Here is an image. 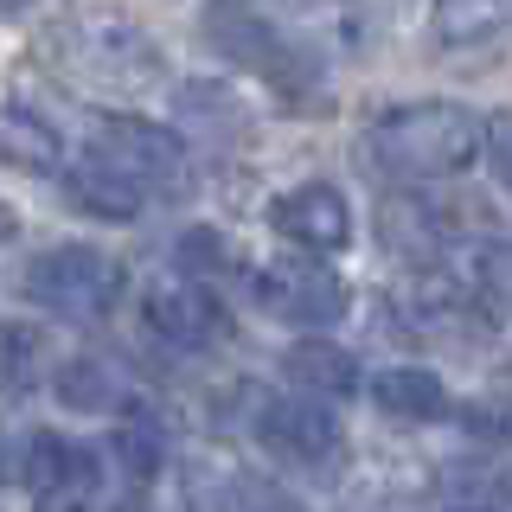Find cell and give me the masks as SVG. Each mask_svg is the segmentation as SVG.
I'll return each instance as SVG.
<instances>
[{"label":"cell","instance_id":"obj_1","mask_svg":"<svg viewBox=\"0 0 512 512\" xmlns=\"http://www.w3.org/2000/svg\"><path fill=\"white\" fill-rule=\"evenodd\" d=\"M480 135H487V116L461 103H397L365 128V154L391 180H448L474 167Z\"/></svg>","mask_w":512,"mask_h":512},{"label":"cell","instance_id":"obj_2","mask_svg":"<svg viewBox=\"0 0 512 512\" xmlns=\"http://www.w3.org/2000/svg\"><path fill=\"white\" fill-rule=\"evenodd\" d=\"M58 52L84 84L116 90V96H141V90L167 84V58H160L154 32L135 26L128 13H77V20L64 26Z\"/></svg>","mask_w":512,"mask_h":512},{"label":"cell","instance_id":"obj_3","mask_svg":"<svg viewBox=\"0 0 512 512\" xmlns=\"http://www.w3.org/2000/svg\"><path fill=\"white\" fill-rule=\"evenodd\" d=\"M122 263L90 244H58V250H39L20 276V295L32 308L58 314V320H103L109 308L122 301Z\"/></svg>","mask_w":512,"mask_h":512},{"label":"cell","instance_id":"obj_4","mask_svg":"<svg viewBox=\"0 0 512 512\" xmlns=\"http://www.w3.org/2000/svg\"><path fill=\"white\" fill-rule=\"evenodd\" d=\"M90 154L103 167H116L122 180H135L141 192H186L192 180V160H186V141L160 122H141V116H96L90 122Z\"/></svg>","mask_w":512,"mask_h":512},{"label":"cell","instance_id":"obj_5","mask_svg":"<svg viewBox=\"0 0 512 512\" xmlns=\"http://www.w3.org/2000/svg\"><path fill=\"white\" fill-rule=\"evenodd\" d=\"M205 32L218 39V52H231L244 71H256L263 84H276L288 103H301V96L314 90V58L301 52V45H288L269 20H256L250 7H237V0H212Z\"/></svg>","mask_w":512,"mask_h":512},{"label":"cell","instance_id":"obj_6","mask_svg":"<svg viewBox=\"0 0 512 512\" xmlns=\"http://www.w3.org/2000/svg\"><path fill=\"white\" fill-rule=\"evenodd\" d=\"M250 295L256 308L269 320H282V327H340L346 308H352V288L340 269L327 263H295V256H282V263H263L250 276Z\"/></svg>","mask_w":512,"mask_h":512},{"label":"cell","instance_id":"obj_7","mask_svg":"<svg viewBox=\"0 0 512 512\" xmlns=\"http://www.w3.org/2000/svg\"><path fill=\"white\" fill-rule=\"evenodd\" d=\"M148 327H154V340H167V346H180V352H205V346H218L224 333H231V320H224V301L212 295V282H199V276H160L148 282Z\"/></svg>","mask_w":512,"mask_h":512},{"label":"cell","instance_id":"obj_8","mask_svg":"<svg viewBox=\"0 0 512 512\" xmlns=\"http://www.w3.org/2000/svg\"><path fill=\"white\" fill-rule=\"evenodd\" d=\"M256 436L276 461H295V468H314L340 448V416H333L327 397L295 391V397H263L256 404Z\"/></svg>","mask_w":512,"mask_h":512},{"label":"cell","instance_id":"obj_9","mask_svg":"<svg viewBox=\"0 0 512 512\" xmlns=\"http://www.w3.org/2000/svg\"><path fill=\"white\" fill-rule=\"evenodd\" d=\"M20 487H26L39 506H84L90 493L103 487V468H96V455H90L84 442L39 429V436H26V455H20Z\"/></svg>","mask_w":512,"mask_h":512},{"label":"cell","instance_id":"obj_10","mask_svg":"<svg viewBox=\"0 0 512 512\" xmlns=\"http://www.w3.org/2000/svg\"><path fill=\"white\" fill-rule=\"evenodd\" d=\"M269 224H276L288 244H301L314 256H333V250L352 244V205L333 180H308V186L282 192V199L269 205Z\"/></svg>","mask_w":512,"mask_h":512},{"label":"cell","instance_id":"obj_11","mask_svg":"<svg viewBox=\"0 0 512 512\" xmlns=\"http://www.w3.org/2000/svg\"><path fill=\"white\" fill-rule=\"evenodd\" d=\"M429 26H436L442 52L480 58V52H493V45L512 32V0H436Z\"/></svg>","mask_w":512,"mask_h":512},{"label":"cell","instance_id":"obj_12","mask_svg":"<svg viewBox=\"0 0 512 512\" xmlns=\"http://www.w3.org/2000/svg\"><path fill=\"white\" fill-rule=\"evenodd\" d=\"M64 199H71L77 212L103 218V224H135L141 205H148V192L135 180H122L116 167H103L96 154H84L77 167H64Z\"/></svg>","mask_w":512,"mask_h":512},{"label":"cell","instance_id":"obj_13","mask_svg":"<svg viewBox=\"0 0 512 512\" xmlns=\"http://www.w3.org/2000/svg\"><path fill=\"white\" fill-rule=\"evenodd\" d=\"M372 404L397 423H442L448 384L429 365H384V372H372Z\"/></svg>","mask_w":512,"mask_h":512},{"label":"cell","instance_id":"obj_14","mask_svg":"<svg viewBox=\"0 0 512 512\" xmlns=\"http://www.w3.org/2000/svg\"><path fill=\"white\" fill-rule=\"evenodd\" d=\"M0 167L20 173H58L64 167V135L39 109L26 103H0Z\"/></svg>","mask_w":512,"mask_h":512},{"label":"cell","instance_id":"obj_15","mask_svg":"<svg viewBox=\"0 0 512 512\" xmlns=\"http://www.w3.org/2000/svg\"><path fill=\"white\" fill-rule=\"evenodd\" d=\"M282 372L295 391H314V397H327V404H340V397L359 391V359H352L346 346H327V340H301V346H288V359H282Z\"/></svg>","mask_w":512,"mask_h":512},{"label":"cell","instance_id":"obj_16","mask_svg":"<svg viewBox=\"0 0 512 512\" xmlns=\"http://www.w3.org/2000/svg\"><path fill=\"white\" fill-rule=\"evenodd\" d=\"M52 333L32 320H0V397H26L52 378Z\"/></svg>","mask_w":512,"mask_h":512},{"label":"cell","instance_id":"obj_17","mask_svg":"<svg viewBox=\"0 0 512 512\" xmlns=\"http://www.w3.org/2000/svg\"><path fill=\"white\" fill-rule=\"evenodd\" d=\"M109 461H116L122 480L148 487V480L167 468V429H160L148 410H122L116 416V436H109Z\"/></svg>","mask_w":512,"mask_h":512},{"label":"cell","instance_id":"obj_18","mask_svg":"<svg viewBox=\"0 0 512 512\" xmlns=\"http://www.w3.org/2000/svg\"><path fill=\"white\" fill-rule=\"evenodd\" d=\"M58 397H64V410L103 416V410H116L122 378H116V365H103V359H71L58 372Z\"/></svg>","mask_w":512,"mask_h":512},{"label":"cell","instance_id":"obj_19","mask_svg":"<svg viewBox=\"0 0 512 512\" xmlns=\"http://www.w3.org/2000/svg\"><path fill=\"white\" fill-rule=\"evenodd\" d=\"M173 256H180V269H186V276H199V282L231 276V269H237V244L224 231H205V224H199V231H186Z\"/></svg>","mask_w":512,"mask_h":512},{"label":"cell","instance_id":"obj_20","mask_svg":"<svg viewBox=\"0 0 512 512\" xmlns=\"http://www.w3.org/2000/svg\"><path fill=\"white\" fill-rule=\"evenodd\" d=\"M480 160H487V173L512 192V109H493V116H487V135H480Z\"/></svg>","mask_w":512,"mask_h":512},{"label":"cell","instance_id":"obj_21","mask_svg":"<svg viewBox=\"0 0 512 512\" xmlns=\"http://www.w3.org/2000/svg\"><path fill=\"white\" fill-rule=\"evenodd\" d=\"M13 231V212H7V205H0V237H7Z\"/></svg>","mask_w":512,"mask_h":512}]
</instances>
